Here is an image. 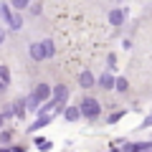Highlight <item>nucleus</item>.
Returning <instances> with one entry per match:
<instances>
[{"instance_id": "f257e3e1", "label": "nucleus", "mask_w": 152, "mask_h": 152, "mask_svg": "<svg viewBox=\"0 0 152 152\" xmlns=\"http://www.w3.org/2000/svg\"><path fill=\"white\" fill-rule=\"evenodd\" d=\"M79 109H81L84 119H96L99 114H102V104H99V99H94V96H84L81 104H79Z\"/></svg>"}, {"instance_id": "f03ea898", "label": "nucleus", "mask_w": 152, "mask_h": 152, "mask_svg": "<svg viewBox=\"0 0 152 152\" xmlns=\"http://www.w3.org/2000/svg\"><path fill=\"white\" fill-rule=\"evenodd\" d=\"M31 94L38 99V102H48V99H51V94H53V89H51V84L41 81V84H36V89H33Z\"/></svg>"}, {"instance_id": "7ed1b4c3", "label": "nucleus", "mask_w": 152, "mask_h": 152, "mask_svg": "<svg viewBox=\"0 0 152 152\" xmlns=\"http://www.w3.org/2000/svg\"><path fill=\"white\" fill-rule=\"evenodd\" d=\"M114 79H117V76H114V71H104V74L96 76V86L109 91V89H114Z\"/></svg>"}, {"instance_id": "20e7f679", "label": "nucleus", "mask_w": 152, "mask_h": 152, "mask_svg": "<svg viewBox=\"0 0 152 152\" xmlns=\"http://www.w3.org/2000/svg\"><path fill=\"white\" fill-rule=\"evenodd\" d=\"M79 86H81V89H91V86H96V76H94V71L84 69L81 74H79Z\"/></svg>"}, {"instance_id": "39448f33", "label": "nucleus", "mask_w": 152, "mask_h": 152, "mask_svg": "<svg viewBox=\"0 0 152 152\" xmlns=\"http://www.w3.org/2000/svg\"><path fill=\"white\" fill-rule=\"evenodd\" d=\"M41 43V51H43V61L53 58L56 56V43H53V38H43V41H38Z\"/></svg>"}, {"instance_id": "423d86ee", "label": "nucleus", "mask_w": 152, "mask_h": 152, "mask_svg": "<svg viewBox=\"0 0 152 152\" xmlns=\"http://www.w3.org/2000/svg\"><path fill=\"white\" fill-rule=\"evenodd\" d=\"M109 23H112L114 28L124 26V10H122V8H112V10H109Z\"/></svg>"}, {"instance_id": "0eeeda50", "label": "nucleus", "mask_w": 152, "mask_h": 152, "mask_svg": "<svg viewBox=\"0 0 152 152\" xmlns=\"http://www.w3.org/2000/svg\"><path fill=\"white\" fill-rule=\"evenodd\" d=\"M64 117H66V122H79V119H81V109H79V107H66L64 109Z\"/></svg>"}, {"instance_id": "6e6552de", "label": "nucleus", "mask_w": 152, "mask_h": 152, "mask_svg": "<svg viewBox=\"0 0 152 152\" xmlns=\"http://www.w3.org/2000/svg\"><path fill=\"white\" fill-rule=\"evenodd\" d=\"M51 119H53V117H51V114H46V117H38V119L33 122L31 127H28V132H31V134H33V132H36V129H41V127H46V124H48Z\"/></svg>"}, {"instance_id": "1a4fd4ad", "label": "nucleus", "mask_w": 152, "mask_h": 152, "mask_svg": "<svg viewBox=\"0 0 152 152\" xmlns=\"http://www.w3.org/2000/svg\"><path fill=\"white\" fill-rule=\"evenodd\" d=\"M28 56L33 61H43V51H41V43H31L28 46Z\"/></svg>"}, {"instance_id": "9d476101", "label": "nucleus", "mask_w": 152, "mask_h": 152, "mask_svg": "<svg viewBox=\"0 0 152 152\" xmlns=\"http://www.w3.org/2000/svg\"><path fill=\"white\" fill-rule=\"evenodd\" d=\"M8 28H10V31H20V28H23V18H20L18 10H13V18L8 20Z\"/></svg>"}, {"instance_id": "9b49d317", "label": "nucleus", "mask_w": 152, "mask_h": 152, "mask_svg": "<svg viewBox=\"0 0 152 152\" xmlns=\"http://www.w3.org/2000/svg\"><path fill=\"white\" fill-rule=\"evenodd\" d=\"M114 89H117L119 94H127L129 91V81H127L124 76H117V79H114Z\"/></svg>"}, {"instance_id": "f8f14e48", "label": "nucleus", "mask_w": 152, "mask_h": 152, "mask_svg": "<svg viewBox=\"0 0 152 152\" xmlns=\"http://www.w3.org/2000/svg\"><path fill=\"white\" fill-rule=\"evenodd\" d=\"M8 5H10L13 10L23 13V10H28V5H31V0H8Z\"/></svg>"}, {"instance_id": "ddd939ff", "label": "nucleus", "mask_w": 152, "mask_h": 152, "mask_svg": "<svg viewBox=\"0 0 152 152\" xmlns=\"http://www.w3.org/2000/svg\"><path fill=\"white\" fill-rule=\"evenodd\" d=\"M38 107H41V102H38V99H36V96L31 94V96L26 99V109H28L31 114H36V112H38Z\"/></svg>"}, {"instance_id": "4468645a", "label": "nucleus", "mask_w": 152, "mask_h": 152, "mask_svg": "<svg viewBox=\"0 0 152 152\" xmlns=\"http://www.w3.org/2000/svg\"><path fill=\"white\" fill-rule=\"evenodd\" d=\"M0 18H3V20H10V18H13V8L10 5H8V3H0Z\"/></svg>"}, {"instance_id": "2eb2a0df", "label": "nucleus", "mask_w": 152, "mask_h": 152, "mask_svg": "<svg viewBox=\"0 0 152 152\" xmlns=\"http://www.w3.org/2000/svg\"><path fill=\"white\" fill-rule=\"evenodd\" d=\"M0 81L5 84V86H10V69L8 66H0Z\"/></svg>"}, {"instance_id": "dca6fc26", "label": "nucleus", "mask_w": 152, "mask_h": 152, "mask_svg": "<svg viewBox=\"0 0 152 152\" xmlns=\"http://www.w3.org/2000/svg\"><path fill=\"white\" fill-rule=\"evenodd\" d=\"M13 142V132L10 129H3L0 132V145H10Z\"/></svg>"}, {"instance_id": "f3484780", "label": "nucleus", "mask_w": 152, "mask_h": 152, "mask_svg": "<svg viewBox=\"0 0 152 152\" xmlns=\"http://www.w3.org/2000/svg\"><path fill=\"white\" fill-rule=\"evenodd\" d=\"M3 114H5V119H10V117H13V114H15V104H5V109H3Z\"/></svg>"}, {"instance_id": "a211bd4d", "label": "nucleus", "mask_w": 152, "mask_h": 152, "mask_svg": "<svg viewBox=\"0 0 152 152\" xmlns=\"http://www.w3.org/2000/svg\"><path fill=\"white\" fill-rule=\"evenodd\" d=\"M114 66H117V56L109 53V56H107V71H114Z\"/></svg>"}, {"instance_id": "6ab92c4d", "label": "nucleus", "mask_w": 152, "mask_h": 152, "mask_svg": "<svg viewBox=\"0 0 152 152\" xmlns=\"http://www.w3.org/2000/svg\"><path fill=\"white\" fill-rule=\"evenodd\" d=\"M28 10H31V15H41V10H43V8L38 5V3H31V5H28Z\"/></svg>"}, {"instance_id": "aec40b11", "label": "nucleus", "mask_w": 152, "mask_h": 152, "mask_svg": "<svg viewBox=\"0 0 152 152\" xmlns=\"http://www.w3.org/2000/svg\"><path fill=\"white\" fill-rule=\"evenodd\" d=\"M5 122H8V119H5V114L0 112V129H3V127H5Z\"/></svg>"}, {"instance_id": "412c9836", "label": "nucleus", "mask_w": 152, "mask_h": 152, "mask_svg": "<svg viewBox=\"0 0 152 152\" xmlns=\"http://www.w3.org/2000/svg\"><path fill=\"white\" fill-rule=\"evenodd\" d=\"M5 89H8V86H5V84H3V81H0V91H5Z\"/></svg>"}, {"instance_id": "4be33fe9", "label": "nucleus", "mask_w": 152, "mask_h": 152, "mask_svg": "<svg viewBox=\"0 0 152 152\" xmlns=\"http://www.w3.org/2000/svg\"><path fill=\"white\" fill-rule=\"evenodd\" d=\"M3 38H5V33H3V31H0V43H3Z\"/></svg>"}, {"instance_id": "5701e85b", "label": "nucleus", "mask_w": 152, "mask_h": 152, "mask_svg": "<svg viewBox=\"0 0 152 152\" xmlns=\"http://www.w3.org/2000/svg\"><path fill=\"white\" fill-rule=\"evenodd\" d=\"M107 3H119V0H107Z\"/></svg>"}, {"instance_id": "b1692460", "label": "nucleus", "mask_w": 152, "mask_h": 152, "mask_svg": "<svg viewBox=\"0 0 152 152\" xmlns=\"http://www.w3.org/2000/svg\"><path fill=\"white\" fill-rule=\"evenodd\" d=\"M0 152H8V150H0Z\"/></svg>"}]
</instances>
